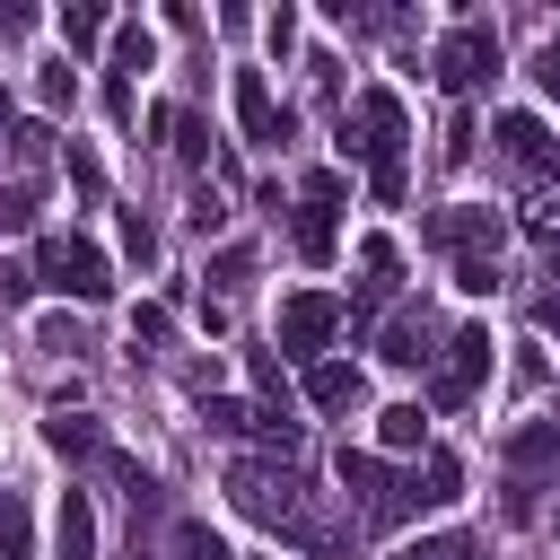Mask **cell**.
Returning <instances> with one entry per match:
<instances>
[{
  "mask_svg": "<svg viewBox=\"0 0 560 560\" xmlns=\"http://www.w3.org/2000/svg\"><path fill=\"white\" fill-rule=\"evenodd\" d=\"M35 96H44V114H61V105H70V96H79V70H70V52H61V61H44V70H35Z\"/></svg>",
  "mask_w": 560,
  "mask_h": 560,
  "instance_id": "cell-23",
  "label": "cell"
},
{
  "mask_svg": "<svg viewBox=\"0 0 560 560\" xmlns=\"http://www.w3.org/2000/svg\"><path fill=\"white\" fill-rule=\"evenodd\" d=\"M105 114H114V122H131V79H114V70H105Z\"/></svg>",
  "mask_w": 560,
  "mask_h": 560,
  "instance_id": "cell-34",
  "label": "cell"
},
{
  "mask_svg": "<svg viewBox=\"0 0 560 560\" xmlns=\"http://www.w3.org/2000/svg\"><path fill=\"white\" fill-rule=\"evenodd\" d=\"M534 324H542V332H560V298H534Z\"/></svg>",
  "mask_w": 560,
  "mask_h": 560,
  "instance_id": "cell-39",
  "label": "cell"
},
{
  "mask_svg": "<svg viewBox=\"0 0 560 560\" xmlns=\"http://www.w3.org/2000/svg\"><path fill=\"white\" fill-rule=\"evenodd\" d=\"M105 35H114V18H105L96 0H70V9H61V44H70V52H96Z\"/></svg>",
  "mask_w": 560,
  "mask_h": 560,
  "instance_id": "cell-19",
  "label": "cell"
},
{
  "mask_svg": "<svg viewBox=\"0 0 560 560\" xmlns=\"http://www.w3.org/2000/svg\"><path fill=\"white\" fill-rule=\"evenodd\" d=\"M0 560H35V516L18 490H0Z\"/></svg>",
  "mask_w": 560,
  "mask_h": 560,
  "instance_id": "cell-20",
  "label": "cell"
},
{
  "mask_svg": "<svg viewBox=\"0 0 560 560\" xmlns=\"http://www.w3.org/2000/svg\"><path fill=\"white\" fill-rule=\"evenodd\" d=\"M306 402H315V411H359V402H368V376H359L350 359H315V368H306Z\"/></svg>",
  "mask_w": 560,
  "mask_h": 560,
  "instance_id": "cell-12",
  "label": "cell"
},
{
  "mask_svg": "<svg viewBox=\"0 0 560 560\" xmlns=\"http://www.w3.org/2000/svg\"><path fill=\"white\" fill-rule=\"evenodd\" d=\"M166 131H175V158L184 166H210V122L201 114H166Z\"/></svg>",
  "mask_w": 560,
  "mask_h": 560,
  "instance_id": "cell-24",
  "label": "cell"
},
{
  "mask_svg": "<svg viewBox=\"0 0 560 560\" xmlns=\"http://www.w3.org/2000/svg\"><path fill=\"white\" fill-rule=\"evenodd\" d=\"M394 560H472V534H429V542H402Z\"/></svg>",
  "mask_w": 560,
  "mask_h": 560,
  "instance_id": "cell-28",
  "label": "cell"
},
{
  "mask_svg": "<svg viewBox=\"0 0 560 560\" xmlns=\"http://www.w3.org/2000/svg\"><path fill=\"white\" fill-rule=\"evenodd\" d=\"M26 26H35V18H26V9H18V0H0V44H18V35H26Z\"/></svg>",
  "mask_w": 560,
  "mask_h": 560,
  "instance_id": "cell-37",
  "label": "cell"
},
{
  "mask_svg": "<svg viewBox=\"0 0 560 560\" xmlns=\"http://www.w3.org/2000/svg\"><path fill=\"white\" fill-rule=\"evenodd\" d=\"M210 271H219V280H228V289H236V280H245V271H254V254H245V245H228V254H219V262H210Z\"/></svg>",
  "mask_w": 560,
  "mask_h": 560,
  "instance_id": "cell-36",
  "label": "cell"
},
{
  "mask_svg": "<svg viewBox=\"0 0 560 560\" xmlns=\"http://www.w3.org/2000/svg\"><path fill=\"white\" fill-rule=\"evenodd\" d=\"M166 560H228V542H219V534H210L201 516H184V525H175V551H166Z\"/></svg>",
  "mask_w": 560,
  "mask_h": 560,
  "instance_id": "cell-25",
  "label": "cell"
},
{
  "mask_svg": "<svg viewBox=\"0 0 560 560\" xmlns=\"http://www.w3.org/2000/svg\"><path fill=\"white\" fill-rule=\"evenodd\" d=\"M44 446L79 464V455H105V429H96V420H79V411H52V420H44Z\"/></svg>",
  "mask_w": 560,
  "mask_h": 560,
  "instance_id": "cell-17",
  "label": "cell"
},
{
  "mask_svg": "<svg viewBox=\"0 0 560 560\" xmlns=\"http://www.w3.org/2000/svg\"><path fill=\"white\" fill-rule=\"evenodd\" d=\"M525 236H542V245L560 236V175H542V184H534V201H525Z\"/></svg>",
  "mask_w": 560,
  "mask_h": 560,
  "instance_id": "cell-21",
  "label": "cell"
},
{
  "mask_svg": "<svg viewBox=\"0 0 560 560\" xmlns=\"http://www.w3.org/2000/svg\"><path fill=\"white\" fill-rule=\"evenodd\" d=\"M499 70V26H481V18H464L446 44H438V88L446 96H472L481 79Z\"/></svg>",
  "mask_w": 560,
  "mask_h": 560,
  "instance_id": "cell-4",
  "label": "cell"
},
{
  "mask_svg": "<svg viewBox=\"0 0 560 560\" xmlns=\"http://www.w3.org/2000/svg\"><path fill=\"white\" fill-rule=\"evenodd\" d=\"M289 245L306 254V262H332V201H315V192H298V210H289Z\"/></svg>",
  "mask_w": 560,
  "mask_h": 560,
  "instance_id": "cell-14",
  "label": "cell"
},
{
  "mask_svg": "<svg viewBox=\"0 0 560 560\" xmlns=\"http://www.w3.org/2000/svg\"><path fill=\"white\" fill-rule=\"evenodd\" d=\"M61 166H70V184H79L88 201H105V166H96V149H88V140H70V149H61Z\"/></svg>",
  "mask_w": 560,
  "mask_h": 560,
  "instance_id": "cell-27",
  "label": "cell"
},
{
  "mask_svg": "<svg viewBox=\"0 0 560 560\" xmlns=\"http://www.w3.org/2000/svg\"><path fill=\"white\" fill-rule=\"evenodd\" d=\"M149 61H158L149 26H114V79H131V70H149Z\"/></svg>",
  "mask_w": 560,
  "mask_h": 560,
  "instance_id": "cell-22",
  "label": "cell"
},
{
  "mask_svg": "<svg viewBox=\"0 0 560 560\" xmlns=\"http://www.w3.org/2000/svg\"><path fill=\"white\" fill-rule=\"evenodd\" d=\"M201 420H210L219 438H245V429H254V411H245V402H228V394H210V411H201Z\"/></svg>",
  "mask_w": 560,
  "mask_h": 560,
  "instance_id": "cell-30",
  "label": "cell"
},
{
  "mask_svg": "<svg viewBox=\"0 0 560 560\" xmlns=\"http://www.w3.org/2000/svg\"><path fill=\"white\" fill-rule=\"evenodd\" d=\"M490 140H499V158H508L516 175H534V184H542V175H560V140H551V122H542V114H499V122H490Z\"/></svg>",
  "mask_w": 560,
  "mask_h": 560,
  "instance_id": "cell-7",
  "label": "cell"
},
{
  "mask_svg": "<svg viewBox=\"0 0 560 560\" xmlns=\"http://www.w3.org/2000/svg\"><path fill=\"white\" fill-rule=\"evenodd\" d=\"M228 499H236L245 516L280 525L298 551H324V542H332V534H315V525H306V481H298L289 464H228Z\"/></svg>",
  "mask_w": 560,
  "mask_h": 560,
  "instance_id": "cell-2",
  "label": "cell"
},
{
  "mask_svg": "<svg viewBox=\"0 0 560 560\" xmlns=\"http://www.w3.org/2000/svg\"><path fill=\"white\" fill-rule=\"evenodd\" d=\"M52 542H61V560H96V508H88V490H61Z\"/></svg>",
  "mask_w": 560,
  "mask_h": 560,
  "instance_id": "cell-15",
  "label": "cell"
},
{
  "mask_svg": "<svg viewBox=\"0 0 560 560\" xmlns=\"http://www.w3.org/2000/svg\"><path fill=\"white\" fill-rule=\"evenodd\" d=\"M534 79H542V96H551V105H560V44H551V52H542V61H534Z\"/></svg>",
  "mask_w": 560,
  "mask_h": 560,
  "instance_id": "cell-38",
  "label": "cell"
},
{
  "mask_svg": "<svg viewBox=\"0 0 560 560\" xmlns=\"http://www.w3.org/2000/svg\"><path fill=\"white\" fill-rule=\"evenodd\" d=\"M464 158H472V122L455 114V122H446V166H464Z\"/></svg>",
  "mask_w": 560,
  "mask_h": 560,
  "instance_id": "cell-35",
  "label": "cell"
},
{
  "mask_svg": "<svg viewBox=\"0 0 560 560\" xmlns=\"http://www.w3.org/2000/svg\"><path fill=\"white\" fill-rule=\"evenodd\" d=\"M402 140H411V122H402V96L394 88H368L341 114V158H368L376 201H402Z\"/></svg>",
  "mask_w": 560,
  "mask_h": 560,
  "instance_id": "cell-1",
  "label": "cell"
},
{
  "mask_svg": "<svg viewBox=\"0 0 560 560\" xmlns=\"http://www.w3.org/2000/svg\"><path fill=\"white\" fill-rule=\"evenodd\" d=\"M429 341H438L429 315H394V324H385V368H429V359H438Z\"/></svg>",
  "mask_w": 560,
  "mask_h": 560,
  "instance_id": "cell-16",
  "label": "cell"
},
{
  "mask_svg": "<svg viewBox=\"0 0 560 560\" xmlns=\"http://www.w3.org/2000/svg\"><path fill=\"white\" fill-rule=\"evenodd\" d=\"M551 464H560V420H534L508 438V516H534V490Z\"/></svg>",
  "mask_w": 560,
  "mask_h": 560,
  "instance_id": "cell-5",
  "label": "cell"
},
{
  "mask_svg": "<svg viewBox=\"0 0 560 560\" xmlns=\"http://www.w3.org/2000/svg\"><path fill=\"white\" fill-rule=\"evenodd\" d=\"M332 332H341V298H324V289H298V298L280 306V350H289V359H315Z\"/></svg>",
  "mask_w": 560,
  "mask_h": 560,
  "instance_id": "cell-8",
  "label": "cell"
},
{
  "mask_svg": "<svg viewBox=\"0 0 560 560\" xmlns=\"http://www.w3.org/2000/svg\"><path fill=\"white\" fill-rule=\"evenodd\" d=\"M341 490H359L368 516H402V481H394L376 455H350V446H341Z\"/></svg>",
  "mask_w": 560,
  "mask_h": 560,
  "instance_id": "cell-11",
  "label": "cell"
},
{
  "mask_svg": "<svg viewBox=\"0 0 560 560\" xmlns=\"http://www.w3.org/2000/svg\"><path fill=\"white\" fill-rule=\"evenodd\" d=\"M455 499H464V464L446 446H429V464L402 481V508H455Z\"/></svg>",
  "mask_w": 560,
  "mask_h": 560,
  "instance_id": "cell-13",
  "label": "cell"
},
{
  "mask_svg": "<svg viewBox=\"0 0 560 560\" xmlns=\"http://www.w3.org/2000/svg\"><path fill=\"white\" fill-rule=\"evenodd\" d=\"M122 254H131V262H158V228H149L140 210H122Z\"/></svg>",
  "mask_w": 560,
  "mask_h": 560,
  "instance_id": "cell-29",
  "label": "cell"
},
{
  "mask_svg": "<svg viewBox=\"0 0 560 560\" xmlns=\"http://www.w3.org/2000/svg\"><path fill=\"white\" fill-rule=\"evenodd\" d=\"M490 280H499L490 262H455V289H464V298H490Z\"/></svg>",
  "mask_w": 560,
  "mask_h": 560,
  "instance_id": "cell-32",
  "label": "cell"
},
{
  "mask_svg": "<svg viewBox=\"0 0 560 560\" xmlns=\"http://www.w3.org/2000/svg\"><path fill=\"white\" fill-rule=\"evenodd\" d=\"M0 228H35V184H18V192L0 201Z\"/></svg>",
  "mask_w": 560,
  "mask_h": 560,
  "instance_id": "cell-31",
  "label": "cell"
},
{
  "mask_svg": "<svg viewBox=\"0 0 560 560\" xmlns=\"http://www.w3.org/2000/svg\"><path fill=\"white\" fill-rule=\"evenodd\" d=\"M420 438H429V411H420V402H385V411H376V446H394V455H411Z\"/></svg>",
  "mask_w": 560,
  "mask_h": 560,
  "instance_id": "cell-18",
  "label": "cell"
},
{
  "mask_svg": "<svg viewBox=\"0 0 560 560\" xmlns=\"http://www.w3.org/2000/svg\"><path fill=\"white\" fill-rule=\"evenodd\" d=\"M9 158L18 166H44L52 158V122H9Z\"/></svg>",
  "mask_w": 560,
  "mask_h": 560,
  "instance_id": "cell-26",
  "label": "cell"
},
{
  "mask_svg": "<svg viewBox=\"0 0 560 560\" xmlns=\"http://www.w3.org/2000/svg\"><path fill=\"white\" fill-rule=\"evenodd\" d=\"M490 350H499V341H490V324H464V332L446 341V359H438V385H429V394H438V411H455V402H472V394H481V376H490Z\"/></svg>",
  "mask_w": 560,
  "mask_h": 560,
  "instance_id": "cell-6",
  "label": "cell"
},
{
  "mask_svg": "<svg viewBox=\"0 0 560 560\" xmlns=\"http://www.w3.org/2000/svg\"><path fill=\"white\" fill-rule=\"evenodd\" d=\"M429 245H438V254H455V262H490V245H499V210L455 201V210H438V219H429Z\"/></svg>",
  "mask_w": 560,
  "mask_h": 560,
  "instance_id": "cell-9",
  "label": "cell"
},
{
  "mask_svg": "<svg viewBox=\"0 0 560 560\" xmlns=\"http://www.w3.org/2000/svg\"><path fill=\"white\" fill-rule=\"evenodd\" d=\"M236 122H245V140H289V105L271 96V79L262 70H236Z\"/></svg>",
  "mask_w": 560,
  "mask_h": 560,
  "instance_id": "cell-10",
  "label": "cell"
},
{
  "mask_svg": "<svg viewBox=\"0 0 560 560\" xmlns=\"http://www.w3.org/2000/svg\"><path fill=\"white\" fill-rule=\"evenodd\" d=\"M262 35H271V52H289V35H298V9H271V18H262Z\"/></svg>",
  "mask_w": 560,
  "mask_h": 560,
  "instance_id": "cell-33",
  "label": "cell"
},
{
  "mask_svg": "<svg viewBox=\"0 0 560 560\" xmlns=\"http://www.w3.org/2000/svg\"><path fill=\"white\" fill-rule=\"evenodd\" d=\"M35 280L61 289V298H79V306H105V298H114V262H105L88 236H70V228L35 245Z\"/></svg>",
  "mask_w": 560,
  "mask_h": 560,
  "instance_id": "cell-3",
  "label": "cell"
}]
</instances>
